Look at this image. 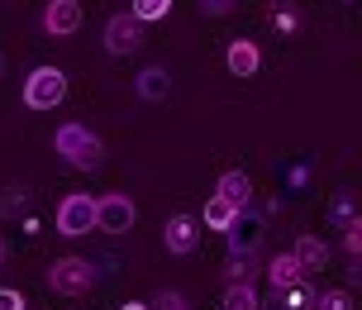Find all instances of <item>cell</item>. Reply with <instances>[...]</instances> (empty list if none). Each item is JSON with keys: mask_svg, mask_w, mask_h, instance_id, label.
<instances>
[{"mask_svg": "<svg viewBox=\"0 0 362 310\" xmlns=\"http://www.w3.org/2000/svg\"><path fill=\"white\" fill-rule=\"evenodd\" d=\"M53 153L67 167H76V172H95V167L105 163V144H100V134H95V129H86V125H76V120L57 125Z\"/></svg>", "mask_w": 362, "mask_h": 310, "instance_id": "obj_1", "label": "cell"}, {"mask_svg": "<svg viewBox=\"0 0 362 310\" xmlns=\"http://www.w3.org/2000/svg\"><path fill=\"white\" fill-rule=\"evenodd\" d=\"M95 287V263L76 253H62L57 263H48V292L57 296H86Z\"/></svg>", "mask_w": 362, "mask_h": 310, "instance_id": "obj_2", "label": "cell"}, {"mask_svg": "<svg viewBox=\"0 0 362 310\" xmlns=\"http://www.w3.org/2000/svg\"><path fill=\"white\" fill-rule=\"evenodd\" d=\"M67 101V72L62 67H34L24 76V105L29 110H57Z\"/></svg>", "mask_w": 362, "mask_h": 310, "instance_id": "obj_3", "label": "cell"}, {"mask_svg": "<svg viewBox=\"0 0 362 310\" xmlns=\"http://www.w3.org/2000/svg\"><path fill=\"white\" fill-rule=\"evenodd\" d=\"M95 229V196L86 191H72V196H62L57 201V234L62 239H81Z\"/></svg>", "mask_w": 362, "mask_h": 310, "instance_id": "obj_4", "label": "cell"}, {"mask_svg": "<svg viewBox=\"0 0 362 310\" xmlns=\"http://www.w3.org/2000/svg\"><path fill=\"white\" fill-rule=\"evenodd\" d=\"M100 48H105L110 57H129L144 48V24L134 15H110L105 29H100Z\"/></svg>", "mask_w": 362, "mask_h": 310, "instance_id": "obj_5", "label": "cell"}, {"mask_svg": "<svg viewBox=\"0 0 362 310\" xmlns=\"http://www.w3.org/2000/svg\"><path fill=\"white\" fill-rule=\"evenodd\" d=\"M134 219H139V205L129 201L124 191H110V196L95 201V229L100 234H129Z\"/></svg>", "mask_w": 362, "mask_h": 310, "instance_id": "obj_6", "label": "cell"}, {"mask_svg": "<svg viewBox=\"0 0 362 310\" xmlns=\"http://www.w3.org/2000/svg\"><path fill=\"white\" fill-rule=\"evenodd\" d=\"M81 24H86L81 0H48V5H43V34L48 38H72Z\"/></svg>", "mask_w": 362, "mask_h": 310, "instance_id": "obj_7", "label": "cell"}, {"mask_svg": "<svg viewBox=\"0 0 362 310\" xmlns=\"http://www.w3.org/2000/svg\"><path fill=\"white\" fill-rule=\"evenodd\" d=\"M163 248L172 258H186V253H196L200 248V219L196 215H172L163 224Z\"/></svg>", "mask_w": 362, "mask_h": 310, "instance_id": "obj_8", "label": "cell"}, {"mask_svg": "<svg viewBox=\"0 0 362 310\" xmlns=\"http://www.w3.org/2000/svg\"><path fill=\"white\" fill-rule=\"evenodd\" d=\"M224 239H229V258H253L257 239H262V219L248 215V210H238V219L224 229Z\"/></svg>", "mask_w": 362, "mask_h": 310, "instance_id": "obj_9", "label": "cell"}, {"mask_svg": "<svg viewBox=\"0 0 362 310\" xmlns=\"http://www.w3.org/2000/svg\"><path fill=\"white\" fill-rule=\"evenodd\" d=\"M224 67L234 76H257V67H262V48H257L253 38H234L229 48H224Z\"/></svg>", "mask_w": 362, "mask_h": 310, "instance_id": "obj_10", "label": "cell"}, {"mask_svg": "<svg viewBox=\"0 0 362 310\" xmlns=\"http://www.w3.org/2000/svg\"><path fill=\"white\" fill-rule=\"evenodd\" d=\"M267 282H272V292H291V287L305 282V268L296 263V253H276L267 258Z\"/></svg>", "mask_w": 362, "mask_h": 310, "instance_id": "obj_11", "label": "cell"}, {"mask_svg": "<svg viewBox=\"0 0 362 310\" xmlns=\"http://www.w3.org/2000/svg\"><path fill=\"white\" fill-rule=\"evenodd\" d=\"M215 196H224V201L238 205V210H248V205H253V182H248V172L229 167V172L215 182Z\"/></svg>", "mask_w": 362, "mask_h": 310, "instance_id": "obj_12", "label": "cell"}, {"mask_svg": "<svg viewBox=\"0 0 362 310\" xmlns=\"http://www.w3.org/2000/svg\"><path fill=\"white\" fill-rule=\"evenodd\" d=\"M291 253H296V263H300L305 272H325L329 268V243L320 234H300L291 243Z\"/></svg>", "mask_w": 362, "mask_h": 310, "instance_id": "obj_13", "label": "cell"}, {"mask_svg": "<svg viewBox=\"0 0 362 310\" xmlns=\"http://www.w3.org/2000/svg\"><path fill=\"white\" fill-rule=\"evenodd\" d=\"M134 91H139V101H167V91H172V72L167 67H144V72L134 76Z\"/></svg>", "mask_w": 362, "mask_h": 310, "instance_id": "obj_14", "label": "cell"}, {"mask_svg": "<svg viewBox=\"0 0 362 310\" xmlns=\"http://www.w3.org/2000/svg\"><path fill=\"white\" fill-rule=\"evenodd\" d=\"M234 219H238V205H229L224 196H210L205 210H200V224H205V229H215V234H224Z\"/></svg>", "mask_w": 362, "mask_h": 310, "instance_id": "obj_15", "label": "cell"}, {"mask_svg": "<svg viewBox=\"0 0 362 310\" xmlns=\"http://www.w3.org/2000/svg\"><path fill=\"white\" fill-rule=\"evenodd\" d=\"M129 15L139 19V24H158V19L172 15V0H134V5H129Z\"/></svg>", "mask_w": 362, "mask_h": 310, "instance_id": "obj_16", "label": "cell"}, {"mask_svg": "<svg viewBox=\"0 0 362 310\" xmlns=\"http://www.w3.org/2000/svg\"><path fill=\"white\" fill-rule=\"evenodd\" d=\"M224 310H257L253 282H229V292H224Z\"/></svg>", "mask_w": 362, "mask_h": 310, "instance_id": "obj_17", "label": "cell"}, {"mask_svg": "<svg viewBox=\"0 0 362 310\" xmlns=\"http://www.w3.org/2000/svg\"><path fill=\"white\" fill-rule=\"evenodd\" d=\"M339 243H344L348 258H362V215H348V219H344V234H339Z\"/></svg>", "mask_w": 362, "mask_h": 310, "instance_id": "obj_18", "label": "cell"}, {"mask_svg": "<svg viewBox=\"0 0 362 310\" xmlns=\"http://www.w3.org/2000/svg\"><path fill=\"white\" fill-rule=\"evenodd\" d=\"M310 310H358V306H353V296H348L344 287H329V292L315 296V306H310Z\"/></svg>", "mask_w": 362, "mask_h": 310, "instance_id": "obj_19", "label": "cell"}, {"mask_svg": "<svg viewBox=\"0 0 362 310\" xmlns=\"http://www.w3.org/2000/svg\"><path fill=\"white\" fill-rule=\"evenodd\" d=\"M148 310H191V306H186V296H181L177 287H163V292H153Z\"/></svg>", "mask_w": 362, "mask_h": 310, "instance_id": "obj_20", "label": "cell"}, {"mask_svg": "<svg viewBox=\"0 0 362 310\" xmlns=\"http://www.w3.org/2000/svg\"><path fill=\"white\" fill-rule=\"evenodd\" d=\"M224 282H253V258H229Z\"/></svg>", "mask_w": 362, "mask_h": 310, "instance_id": "obj_21", "label": "cell"}, {"mask_svg": "<svg viewBox=\"0 0 362 310\" xmlns=\"http://www.w3.org/2000/svg\"><path fill=\"white\" fill-rule=\"evenodd\" d=\"M196 10H200V15H210V19H224V15H234V10H238V0H196Z\"/></svg>", "mask_w": 362, "mask_h": 310, "instance_id": "obj_22", "label": "cell"}, {"mask_svg": "<svg viewBox=\"0 0 362 310\" xmlns=\"http://www.w3.org/2000/svg\"><path fill=\"white\" fill-rule=\"evenodd\" d=\"M24 210V186H5V196H0V215H19Z\"/></svg>", "mask_w": 362, "mask_h": 310, "instance_id": "obj_23", "label": "cell"}, {"mask_svg": "<svg viewBox=\"0 0 362 310\" xmlns=\"http://www.w3.org/2000/svg\"><path fill=\"white\" fill-rule=\"evenodd\" d=\"M281 296H286V310H310V306H315V296L305 292V282H300V287H291V292H281Z\"/></svg>", "mask_w": 362, "mask_h": 310, "instance_id": "obj_24", "label": "cell"}, {"mask_svg": "<svg viewBox=\"0 0 362 310\" xmlns=\"http://www.w3.org/2000/svg\"><path fill=\"white\" fill-rule=\"evenodd\" d=\"M272 24H276V29H281V34H296V24H300V15H296V10H286V5H281V10H272Z\"/></svg>", "mask_w": 362, "mask_h": 310, "instance_id": "obj_25", "label": "cell"}, {"mask_svg": "<svg viewBox=\"0 0 362 310\" xmlns=\"http://www.w3.org/2000/svg\"><path fill=\"white\" fill-rule=\"evenodd\" d=\"M0 310H24V296L19 292H0Z\"/></svg>", "mask_w": 362, "mask_h": 310, "instance_id": "obj_26", "label": "cell"}, {"mask_svg": "<svg viewBox=\"0 0 362 310\" xmlns=\"http://www.w3.org/2000/svg\"><path fill=\"white\" fill-rule=\"evenodd\" d=\"M348 215H353V205H348V191H344V196H339V201H334V219H339V224H344Z\"/></svg>", "mask_w": 362, "mask_h": 310, "instance_id": "obj_27", "label": "cell"}, {"mask_svg": "<svg viewBox=\"0 0 362 310\" xmlns=\"http://www.w3.org/2000/svg\"><path fill=\"white\" fill-rule=\"evenodd\" d=\"M5 263H10V239L0 234V268H5Z\"/></svg>", "mask_w": 362, "mask_h": 310, "instance_id": "obj_28", "label": "cell"}, {"mask_svg": "<svg viewBox=\"0 0 362 310\" xmlns=\"http://www.w3.org/2000/svg\"><path fill=\"white\" fill-rule=\"evenodd\" d=\"M119 310H148V301H129V306H119Z\"/></svg>", "mask_w": 362, "mask_h": 310, "instance_id": "obj_29", "label": "cell"}, {"mask_svg": "<svg viewBox=\"0 0 362 310\" xmlns=\"http://www.w3.org/2000/svg\"><path fill=\"white\" fill-rule=\"evenodd\" d=\"M0 76H5V57H0Z\"/></svg>", "mask_w": 362, "mask_h": 310, "instance_id": "obj_30", "label": "cell"}]
</instances>
